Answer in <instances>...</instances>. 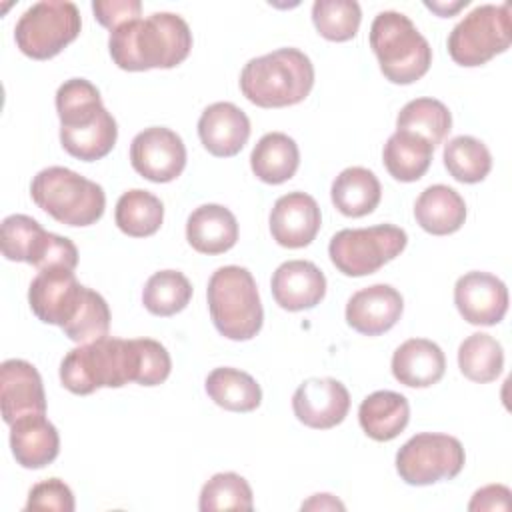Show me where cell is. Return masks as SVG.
Returning a JSON list of instances; mask_svg holds the SVG:
<instances>
[{"label": "cell", "mask_w": 512, "mask_h": 512, "mask_svg": "<svg viewBox=\"0 0 512 512\" xmlns=\"http://www.w3.org/2000/svg\"><path fill=\"white\" fill-rule=\"evenodd\" d=\"M118 126L114 116L106 110L94 124L78 130H60V142L64 150L84 162L104 158L116 144Z\"/></svg>", "instance_id": "obj_35"}, {"label": "cell", "mask_w": 512, "mask_h": 512, "mask_svg": "<svg viewBox=\"0 0 512 512\" xmlns=\"http://www.w3.org/2000/svg\"><path fill=\"white\" fill-rule=\"evenodd\" d=\"M402 294L390 284H372L354 292L346 304V322L364 336L388 332L402 316Z\"/></svg>", "instance_id": "obj_16"}, {"label": "cell", "mask_w": 512, "mask_h": 512, "mask_svg": "<svg viewBox=\"0 0 512 512\" xmlns=\"http://www.w3.org/2000/svg\"><path fill=\"white\" fill-rule=\"evenodd\" d=\"M192 298L190 280L178 270L154 272L142 290L144 308L154 316H172L188 306Z\"/></svg>", "instance_id": "obj_34"}, {"label": "cell", "mask_w": 512, "mask_h": 512, "mask_svg": "<svg viewBox=\"0 0 512 512\" xmlns=\"http://www.w3.org/2000/svg\"><path fill=\"white\" fill-rule=\"evenodd\" d=\"M370 48L382 74L394 84L420 80L432 64V48L414 22L396 10L380 12L370 26Z\"/></svg>", "instance_id": "obj_5"}, {"label": "cell", "mask_w": 512, "mask_h": 512, "mask_svg": "<svg viewBox=\"0 0 512 512\" xmlns=\"http://www.w3.org/2000/svg\"><path fill=\"white\" fill-rule=\"evenodd\" d=\"M186 240L200 254H222L238 240L236 216L220 204H202L186 220Z\"/></svg>", "instance_id": "obj_22"}, {"label": "cell", "mask_w": 512, "mask_h": 512, "mask_svg": "<svg viewBox=\"0 0 512 512\" xmlns=\"http://www.w3.org/2000/svg\"><path fill=\"white\" fill-rule=\"evenodd\" d=\"M272 296L288 312L310 310L326 294L324 272L310 260L282 262L272 274Z\"/></svg>", "instance_id": "obj_18"}, {"label": "cell", "mask_w": 512, "mask_h": 512, "mask_svg": "<svg viewBox=\"0 0 512 512\" xmlns=\"http://www.w3.org/2000/svg\"><path fill=\"white\" fill-rule=\"evenodd\" d=\"M446 370L442 348L426 338H410L392 354L394 378L410 388H428L436 384Z\"/></svg>", "instance_id": "obj_21"}, {"label": "cell", "mask_w": 512, "mask_h": 512, "mask_svg": "<svg viewBox=\"0 0 512 512\" xmlns=\"http://www.w3.org/2000/svg\"><path fill=\"white\" fill-rule=\"evenodd\" d=\"M452 128L450 110L436 98H416L402 106L396 118V130L422 136L436 148Z\"/></svg>", "instance_id": "obj_31"}, {"label": "cell", "mask_w": 512, "mask_h": 512, "mask_svg": "<svg viewBox=\"0 0 512 512\" xmlns=\"http://www.w3.org/2000/svg\"><path fill=\"white\" fill-rule=\"evenodd\" d=\"M10 448L22 468L38 470L58 456L60 436L44 412H34L10 424Z\"/></svg>", "instance_id": "obj_20"}, {"label": "cell", "mask_w": 512, "mask_h": 512, "mask_svg": "<svg viewBox=\"0 0 512 512\" xmlns=\"http://www.w3.org/2000/svg\"><path fill=\"white\" fill-rule=\"evenodd\" d=\"M410 420V404L406 396L392 390L368 394L358 408V422L366 436L376 442L396 438Z\"/></svg>", "instance_id": "obj_24"}, {"label": "cell", "mask_w": 512, "mask_h": 512, "mask_svg": "<svg viewBox=\"0 0 512 512\" xmlns=\"http://www.w3.org/2000/svg\"><path fill=\"white\" fill-rule=\"evenodd\" d=\"M208 308L216 330L228 340L254 338L264 322L256 280L248 268L222 266L208 280Z\"/></svg>", "instance_id": "obj_4"}, {"label": "cell", "mask_w": 512, "mask_h": 512, "mask_svg": "<svg viewBox=\"0 0 512 512\" xmlns=\"http://www.w3.org/2000/svg\"><path fill=\"white\" fill-rule=\"evenodd\" d=\"M334 510V508H340V510H344V504L342 502H338L332 494H314L308 502H304L302 504V510Z\"/></svg>", "instance_id": "obj_43"}, {"label": "cell", "mask_w": 512, "mask_h": 512, "mask_svg": "<svg viewBox=\"0 0 512 512\" xmlns=\"http://www.w3.org/2000/svg\"><path fill=\"white\" fill-rule=\"evenodd\" d=\"M30 196L38 208L68 226H90L106 208L102 186L64 166L40 170L32 178Z\"/></svg>", "instance_id": "obj_6"}, {"label": "cell", "mask_w": 512, "mask_h": 512, "mask_svg": "<svg viewBox=\"0 0 512 512\" xmlns=\"http://www.w3.org/2000/svg\"><path fill=\"white\" fill-rule=\"evenodd\" d=\"M460 372L478 384L492 382L504 368L502 344L486 332H474L458 348Z\"/></svg>", "instance_id": "obj_32"}, {"label": "cell", "mask_w": 512, "mask_h": 512, "mask_svg": "<svg viewBox=\"0 0 512 512\" xmlns=\"http://www.w3.org/2000/svg\"><path fill=\"white\" fill-rule=\"evenodd\" d=\"M206 394L224 410L252 412L262 402L260 384L238 368H214L204 382Z\"/></svg>", "instance_id": "obj_29"}, {"label": "cell", "mask_w": 512, "mask_h": 512, "mask_svg": "<svg viewBox=\"0 0 512 512\" xmlns=\"http://www.w3.org/2000/svg\"><path fill=\"white\" fill-rule=\"evenodd\" d=\"M0 404L6 424L34 412H46V394L38 370L20 358L4 360L0 366Z\"/></svg>", "instance_id": "obj_17"}, {"label": "cell", "mask_w": 512, "mask_h": 512, "mask_svg": "<svg viewBox=\"0 0 512 512\" xmlns=\"http://www.w3.org/2000/svg\"><path fill=\"white\" fill-rule=\"evenodd\" d=\"M454 304L468 324L494 326L508 310V288L490 272H466L456 280Z\"/></svg>", "instance_id": "obj_13"}, {"label": "cell", "mask_w": 512, "mask_h": 512, "mask_svg": "<svg viewBox=\"0 0 512 512\" xmlns=\"http://www.w3.org/2000/svg\"><path fill=\"white\" fill-rule=\"evenodd\" d=\"M510 488L502 486V484H488L480 490L474 492L468 510L478 512V510H510L512 502H510Z\"/></svg>", "instance_id": "obj_42"}, {"label": "cell", "mask_w": 512, "mask_h": 512, "mask_svg": "<svg viewBox=\"0 0 512 512\" xmlns=\"http://www.w3.org/2000/svg\"><path fill=\"white\" fill-rule=\"evenodd\" d=\"M46 230L26 214H12L2 220L0 226V246L2 254L12 262H28L36 256Z\"/></svg>", "instance_id": "obj_38"}, {"label": "cell", "mask_w": 512, "mask_h": 512, "mask_svg": "<svg viewBox=\"0 0 512 512\" xmlns=\"http://www.w3.org/2000/svg\"><path fill=\"white\" fill-rule=\"evenodd\" d=\"M466 454L458 438L438 432L412 436L396 454V470L410 486L450 480L464 468Z\"/></svg>", "instance_id": "obj_10"}, {"label": "cell", "mask_w": 512, "mask_h": 512, "mask_svg": "<svg viewBox=\"0 0 512 512\" xmlns=\"http://www.w3.org/2000/svg\"><path fill=\"white\" fill-rule=\"evenodd\" d=\"M92 10L96 20L104 28H118L130 20L140 18L142 2L140 0H94Z\"/></svg>", "instance_id": "obj_41"}, {"label": "cell", "mask_w": 512, "mask_h": 512, "mask_svg": "<svg viewBox=\"0 0 512 512\" xmlns=\"http://www.w3.org/2000/svg\"><path fill=\"white\" fill-rule=\"evenodd\" d=\"M292 410L302 424L316 430H328L346 418L350 410V392L336 378H308L296 388Z\"/></svg>", "instance_id": "obj_14"}, {"label": "cell", "mask_w": 512, "mask_h": 512, "mask_svg": "<svg viewBox=\"0 0 512 512\" xmlns=\"http://www.w3.org/2000/svg\"><path fill=\"white\" fill-rule=\"evenodd\" d=\"M330 196L338 212L350 218H360L374 212L382 196V186L372 170L350 166L334 178Z\"/></svg>", "instance_id": "obj_26"}, {"label": "cell", "mask_w": 512, "mask_h": 512, "mask_svg": "<svg viewBox=\"0 0 512 512\" xmlns=\"http://www.w3.org/2000/svg\"><path fill=\"white\" fill-rule=\"evenodd\" d=\"M114 220L116 226L132 238L152 236L164 220V206L152 192L134 188L118 198Z\"/></svg>", "instance_id": "obj_30"}, {"label": "cell", "mask_w": 512, "mask_h": 512, "mask_svg": "<svg viewBox=\"0 0 512 512\" xmlns=\"http://www.w3.org/2000/svg\"><path fill=\"white\" fill-rule=\"evenodd\" d=\"M314 86V66L298 48H278L246 62L240 74L242 94L260 108H284L302 102Z\"/></svg>", "instance_id": "obj_3"}, {"label": "cell", "mask_w": 512, "mask_h": 512, "mask_svg": "<svg viewBox=\"0 0 512 512\" xmlns=\"http://www.w3.org/2000/svg\"><path fill=\"white\" fill-rule=\"evenodd\" d=\"M408 236L394 224L370 228H344L330 238L328 254L332 264L346 276H368L386 262L400 256Z\"/></svg>", "instance_id": "obj_8"}, {"label": "cell", "mask_w": 512, "mask_h": 512, "mask_svg": "<svg viewBox=\"0 0 512 512\" xmlns=\"http://www.w3.org/2000/svg\"><path fill=\"white\" fill-rule=\"evenodd\" d=\"M74 494L60 478H48L34 484L28 492V502L24 510H54V512H74Z\"/></svg>", "instance_id": "obj_40"}, {"label": "cell", "mask_w": 512, "mask_h": 512, "mask_svg": "<svg viewBox=\"0 0 512 512\" xmlns=\"http://www.w3.org/2000/svg\"><path fill=\"white\" fill-rule=\"evenodd\" d=\"M298 164V144L284 132L264 134L250 154L252 172L266 184H282L290 180L296 174Z\"/></svg>", "instance_id": "obj_25"}, {"label": "cell", "mask_w": 512, "mask_h": 512, "mask_svg": "<svg viewBox=\"0 0 512 512\" xmlns=\"http://www.w3.org/2000/svg\"><path fill=\"white\" fill-rule=\"evenodd\" d=\"M80 12L68 0H42L32 4L16 22L14 40L22 54L48 60L60 54L80 34Z\"/></svg>", "instance_id": "obj_7"}, {"label": "cell", "mask_w": 512, "mask_h": 512, "mask_svg": "<svg viewBox=\"0 0 512 512\" xmlns=\"http://www.w3.org/2000/svg\"><path fill=\"white\" fill-rule=\"evenodd\" d=\"M198 136L212 156L230 158L248 142L250 120L236 104L214 102L198 118Z\"/></svg>", "instance_id": "obj_19"}, {"label": "cell", "mask_w": 512, "mask_h": 512, "mask_svg": "<svg viewBox=\"0 0 512 512\" xmlns=\"http://www.w3.org/2000/svg\"><path fill=\"white\" fill-rule=\"evenodd\" d=\"M62 330L72 342L78 344L106 338L110 330V308L106 300L96 290L88 288L78 314Z\"/></svg>", "instance_id": "obj_39"}, {"label": "cell", "mask_w": 512, "mask_h": 512, "mask_svg": "<svg viewBox=\"0 0 512 512\" xmlns=\"http://www.w3.org/2000/svg\"><path fill=\"white\" fill-rule=\"evenodd\" d=\"M322 224L318 202L306 192L280 196L270 212V234L284 248L308 246Z\"/></svg>", "instance_id": "obj_15"}, {"label": "cell", "mask_w": 512, "mask_h": 512, "mask_svg": "<svg viewBox=\"0 0 512 512\" xmlns=\"http://www.w3.org/2000/svg\"><path fill=\"white\" fill-rule=\"evenodd\" d=\"M198 508L202 512L252 510V488L246 482V478H242L236 472H218L202 486Z\"/></svg>", "instance_id": "obj_37"}, {"label": "cell", "mask_w": 512, "mask_h": 512, "mask_svg": "<svg viewBox=\"0 0 512 512\" xmlns=\"http://www.w3.org/2000/svg\"><path fill=\"white\" fill-rule=\"evenodd\" d=\"M142 338H100L72 348L60 362V382L72 394H92L98 388L140 384Z\"/></svg>", "instance_id": "obj_2"}, {"label": "cell", "mask_w": 512, "mask_h": 512, "mask_svg": "<svg viewBox=\"0 0 512 512\" xmlns=\"http://www.w3.org/2000/svg\"><path fill=\"white\" fill-rule=\"evenodd\" d=\"M444 166L454 180L476 184L488 176L492 168V156L484 142L462 134L444 144Z\"/></svg>", "instance_id": "obj_33"}, {"label": "cell", "mask_w": 512, "mask_h": 512, "mask_svg": "<svg viewBox=\"0 0 512 512\" xmlns=\"http://www.w3.org/2000/svg\"><path fill=\"white\" fill-rule=\"evenodd\" d=\"M130 162L132 168L150 182H172L186 166V146L174 130L150 126L134 136Z\"/></svg>", "instance_id": "obj_12"}, {"label": "cell", "mask_w": 512, "mask_h": 512, "mask_svg": "<svg viewBox=\"0 0 512 512\" xmlns=\"http://www.w3.org/2000/svg\"><path fill=\"white\" fill-rule=\"evenodd\" d=\"M432 144L418 134L396 130L384 144V166L400 182L420 180L432 162Z\"/></svg>", "instance_id": "obj_27"}, {"label": "cell", "mask_w": 512, "mask_h": 512, "mask_svg": "<svg viewBox=\"0 0 512 512\" xmlns=\"http://www.w3.org/2000/svg\"><path fill=\"white\" fill-rule=\"evenodd\" d=\"M362 20L356 0H316L312 4V22L320 36L332 42H346L356 36Z\"/></svg>", "instance_id": "obj_36"}, {"label": "cell", "mask_w": 512, "mask_h": 512, "mask_svg": "<svg viewBox=\"0 0 512 512\" xmlns=\"http://www.w3.org/2000/svg\"><path fill=\"white\" fill-rule=\"evenodd\" d=\"M86 290L88 288L76 280L74 270L46 268L38 270L36 278L30 282L28 302L38 320L64 328L78 314Z\"/></svg>", "instance_id": "obj_11"}, {"label": "cell", "mask_w": 512, "mask_h": 512, "mask_svg": "<svg viewBox=\"0 0 512 512\" xmlns=\"http://www.w3.org/2000/svg\"><path fill=\"white\" fill-rule=\"evenodd\" d=\"M512 40L508 4H482L468 12L448 36L450 58L460 66H480L502 54Z\"/></svg>", "instance_id": "obj_9"}, {"label": "cell", "mask_w": 512, "mask_h": 512, "mask_svg": "<svg viewBox=\"0 0 512 512\" xmlns=\"http://www.w3.org/2000/svg\"><path fill=\"white\" fill-rule=\"evenodd\" d=\"M414 218L428 234L446 236L462 228L466 220V202L454 188L434 184L422 190L416 198Z\"/></svg>", "instance_id": "obj_23"}, {"label": "cell", "mask_w": 512, "mask_h": 512, "mask_svg": "<svg viewBox=\"0 0 512 512\" xmlns=\"http://www.w3.org/2000/svg\"><path fill=\"white\" fill-rule=\"evenodd\" d=\"M426 4V8H430V10H434L438 16H452L454 12H458L460 8H464V6H468V0H458V2H424Z\"/></svg>", "instance_id": "obj_44"}, {"label": "cell", "mask_w": 512, "mask_h": 512, "mask_svg": "<svg viewBox=\"0 0 512 512\" xmlns=\"http://www.w3.org/2000/svg\"><path fill=\"white\" fill-rule=\"evenodd\" d=\"M60 130H78L94 124L104 112L98 88L86 78H70L56 90Z\"/></svg>", "instance_id": "obj_28"}, {"label": "cell", "mask_w": 512, "mask_h": 512, "mask_svg": "<svg viewBox=\"0 0 512 512\" xmlns=\"http://www.w3.org/2000/svg\"><path fill=\"white\" fill-rule=\"evenodd\" d=\"M108 48L114 64L128 72L174 68L190 54L192 32L182 16L154 12L114 28Z\"/></svg>", "instance_id": "obj_1"}]
</instances>
